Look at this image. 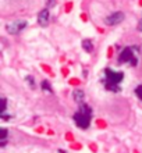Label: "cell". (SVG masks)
<instances>
[{
    "label": "cell",
    "instance_id": "cell-1",
    "mask_svg": "<svg viewBox=\"0 0 142 153\" xmlns=\"http://www.w3.org/2000/svg\"><path fill=\"white\" fill-rule=\"evenodd\" d=\"M91 117H92V109L88 105H81L80 109L74 114V123L82 129H86L91 124Z\"/></svg>",
    "mask_w": 142,
    "mask_h": 153
},
{
    "label": "cell",
    "instance_id": "cell-2",
    "mask_svg": "<svg viewBox=\"0 0 142 153\" xmlns=\"http://www.w3.org/2000/svg\"><path fill=\"white\" fill-rule=\"evenodd\" d=\"M123 78H124V74L123 73H116L113 70L106 68L105 70V79H103L106 89L113 91V92H118L120 88H118L117 85L123 81Z\"/></svg>",
    "mask_w": 142,
    "mask_h": 153
},
{
    "label": "cell",
    "instance_id": "cell-3",
    "mask_svg": "<svg viewBox=\"0 0 142 153\" xmlns=\"http://www.w3.org/2000/svg\"><path fill=\"white\" fill-rule=\"evenodd\" d=\"M135 50L137 48H126L123 49V52L120 53L118 56V63L123 64V63H130L131 65H137L138 64V59L135 56Z\"/></svg>",
    "mask_w": 142,
    "mask_h": 153
},
{
    "label": "cell",
    "instance_id": "cell-4",
    "mask_svg": "<svg viewBox=\"0 0 142 153\" xmlns=\"http://www.w3.org/2000/svg\"><path fill=\"white\" fill-rule=\"evenodd\" d=\"M27 27V21L20 20V21H13V22H8L7 24V31L8 33H13V35H17L18 32H21L22 29Z\"/></svg>",
    "mask_w": 142,
    "mask_h": 153
},
{
    "label": "cell",
    "instance_id": "cell-5",
    "mask_svg": "<svg viewBox=\"0 0 142 153\" xmlns=\"http://www.w3.org/2000/svg\"><path fill=\"white\" fill-rule=\"evenodd\" d=\"M124 20V14L121 11H117V13H113V14H110L105 18V22L107 25H117L120 24L121 21Z\"/></svg>",
    "mask_w": 142,
    "mask_h": 153
},
{
    "label": "cell",
    "instance_id": "cell-6",
    "mask_svg": "<svg viewBox=\"0 0 142 153\" xmlns=\"http://www.w3.org/2000/svg\"><path fill=\"white\" fill-rule=\"evenodd\" d=\"M38 22H39L41 27H46V25L49 24V10L48 8L39 11V14H38Z\"/></svg>",
    "mask_w": 142,
    "mask_h": 153
},
{
    "label": "cell",
    "instance_id": "cell-7",
    "mask_svg": "<svg viewBox=\"0 0 142 153\" xmlns=\"http://www.w3.org/2000/svg\"><path fill=\"white\" fill-rule=\"evenodd\" d=\"M84 96H85V93H84L82 89H75V91L73 92V97H74V100L77 102V103H82Z\"/></svg>",
    "mask_w": 142,
    "mask_h": 153
},
{
    "label": "cell",
    "instance_id": "cell-8",
    "mask_svg": "<svg viewBox=\"0 0 142 153\" xmlns=\"http://www.w3.org/2000/svg\"><path fill=\"white\" fill-rule=\"evenodd\" d=\"M82 48L85 49L86 52H92V50H94V43H92L91 40L85 39V40H82Z\"/></svg>",
    "mask_w": 142,
    "mask_h": 153
},
{
    "label": "cell",
    "instance_id": "cell-9",
    "mask_svg": "<svg viewBox=\"0 0 142 153\" xmlns=\"http://www.w3.org/2000/svg\"><path fill=\"white\" fill-rule=\"evenodd\" d=\"M42 89H43V91H46V92H49V93L53 92L52 86H50V84H49L48 81H43V82H42Z\"/></svg>",
    "mask_w": 142,
    "mask_h": 153
},
{
    "label": "cell",
    "instance_id": "cell-10",
    "mask_svg": "<svg viewBox=\"0 0 142 153\" xmlns=\"http://www.w3.org/2000/svg\"><path fill=\"white\" fill-rule=\"evenodd\" d=\"M7 109V100H6V97H1V107H0V114H4Z\"/></svg>",
    "mask_w": 142,
    "mask_h": 153
},
{
    "label": "cell",
    "instance_id": "cell-11",
    "mask_svg": "<svg viewBox=\"0 0 142 153\" xmlns=\"http://www.w3.org/2000/svg\"><path fill=\"white\" fill-rule=\"evenodd\" d=\"M7 129L6 128H0V141H7Z\"/></svg>",
    "mask_w": 142,
    "mask_h": 153
},
{
    "label": "cell",
    "instance_id": "cell-12",
    "mask_svg": "<svg viewBox=\"0 0 142 153\" xmlns=\"http://www.w3.org/2000/svg\"><path fill=\"white\" fill-rule=\"evenodd\" d=\"M25 81H27V82H28L29 84V88H35V81H33V78L32 76H27V78H25Z\"/></svg>",
    "mask_w": 142,
    "mask_h": 153
},
{
    "label": "cell",
    "instance_id": "cell-13",
    "mask_svg": "<svg viewBox=\"0 0 142 153\" xmlns=\"http://www.w3.org/2000/svg\"><path fill=\"white\" fill-rule=\"evenodd\" d=\"M135 93H137V96H138L139 99L142 100V85H139L138 88L135 89Z\"/></svg>",
    "mask_w": 142,
    "mask_h": 153
},
{
    "label": "cell",
    "instance_id": "cell-14",
    "mask_svg": "<svg viewBox=\"0 0 142 153\" xmlns=\"http://www.w3.org/2000/svg\"><path fill=\"white\" fill-rule=\"evenodd\" d=\"M138 29H139V31H141V32H142V20H141V21H139V25H138Z\"/></svg>",
    "mask_w": 142,
    "mask_h": 153
}]
</instances>
